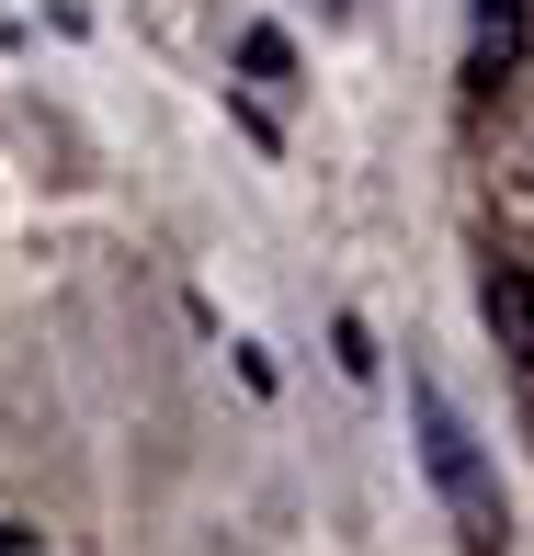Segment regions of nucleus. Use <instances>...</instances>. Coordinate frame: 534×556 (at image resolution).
<instances>
[{
    "instance_id": "obj_2",
    "label": "nucleus",
    "mask_w": 534,
    "mask_h": 556,
    "mask_svg": "<svg viewBox=\"0 0 534 556\" xmlns=\"http://www.w3.org/2000/svg\"><path fill=\"white\" fill-rule=\"evenodd\" d=\"M477 318H489L500 364H523V375H534V262L489 250V262H477Z\"/></svg>"
},
{
    "instance_id": "obj_1",
    "label": "nucleus",
    "mask_w": 534,
    "mask_h": 556,
    "mask_svg": "<svg viewBox=\"0 0 534 556\" xmlns=\"http://www.w3.org/2000/svg\"><path fill=\"white\" fill-rule=\"evenodd\" d=\"M410 432H421V477L432 500L455 511V534H467V556H500L512 545V511H500V477H489V443L467 432V409H455L432 375H410Z\"/></svg>"
},
{
    "instance_id": "obj_3",
    "label": "nucleus",
    "mask_w": 534,
    "mask_h": 556,
    "mask_svg": "<svg viewBox=\"0 0 534 556\" xmlns=\"http://www.w3.org/2000/svg\"><path fill=\"white\" fill-rule=\"evenodd\" d=\"M523 46V0H477V80H500Z\"/></svg>"
},
{
    "instance_id": "obj_4",
    "label": "nucleus",
    "mask_w": 534,
    "mask_h": 556,
    "mask_svg": "<svg viewBox=\"0 0 534 556\" xmlns=\"http://www.w3.org/2000/svg\"><path fill=\"white\" fill-rule=\"evenodd\" d=\"M239 58H250V68H262V80H285V68H296V46H285V35H273V23H250V46H239Z\"/></svg>"
}]
</instances>
